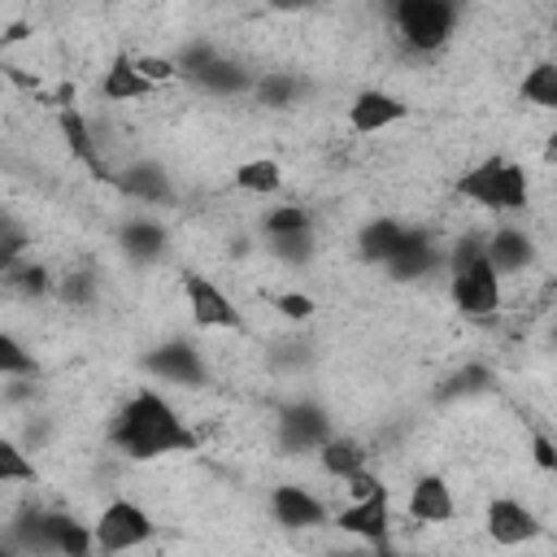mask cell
Segmentation results:
<instances>
[{
  "label": "cell",
  "instance_id": "6da1fadb",
  "mask_svg": "<svg viewBox=\"0 0 557 557\" xmlns=\"http://www.w3.org/2000/svg\"><path fill=\"white\" fill-rule=\"evenodd\" d=\"M109 440L117 453H126L131 461H157V457H174V453H196V431L183 422V413L157 392V387H139L113 418Z\"/></svg>",
  "mask_w": 557,
  "mask_h": 557
},
{
  "label": "cell",
  "instance_id": "7a4b0ae2",
  "mask_svg": "<svg viewBox=\"0 0 557 557\" xmlns=\"http://www.w3.org/2000/svg\"><path fill=\"white\" fill-rule=\"evenodd\" d=\"M453 196L470 200L474 209L522 213L527 200H531V178H527V170H522L518 161H509V157H487V161H474L470 170L457 174Z\"/></svg>",
  "mask_w": 557,
  "mask_h": 557
},
{
  "label": "cell",
  "instance_id": "3957f363",
  "mask_svg": "<svg viewBox=\"0 0 557 557\" xmlns=\"http://www.w3.org/2000/svg\"><path fill=\"white\" fill-rule=\"evenodd\" d=\"M453 305L470 322L500 313V270L487 257V239H461L453 252Z\"/></svg>",
  "mask_w": 557,
  "mask_h": 557
},
{
  "label": "cell",
  "instance_id": "277c9868",
  "mask_svg": "<svg viewBox=\"0 0 557 557\" xmlns=\"http://www.w3.org/2000/svg\"><path fill=\"white\" fill-rule=\"evenodd\" d=\"M392 22L413 52H440L457 26V4L448 0H387Z\"/></svg>",
  "mask_w": 557,
  "mask_h": 557
},
{
  "label": "cell",
  "instance_id": "5b68a950",
  "mask_svg": "<svg viewBox=\"0 0 557 557\" xmlns=\"http://www.w3.org/2000/svg\"><path fill=\"white\" fill-rule=\"evenodd\" d=\"M22 531H26V548H35V553H61V557H87V553H96V531L87 522L70 518V513H44V509H35Z\"/></svg>",
  "mask_w": 557,
  "mask_h": 557
},
{
  "label": "cell",
  "instance_id": "8992f818",
  "mask_svg": "<svg viewBox=\"0 0 557 557\" xmlns=\"http://www.w3.org/2000/svg\"><path fill=\"white\" fill-rule=\"evenodd\" d=\"M91 531H96V553H126V548L148 544L157 527H152V518H148L144 505L117 496V500H109L100 509V518L91 522Z\"/></svg>",
  "mask_w": 557,
  "mask_h": 557
},
{
  "label": "cell",
  "instance_id": "52a82bcc",
  "mask_svg": "<svg viewBox=\"0 0 557 557\" xmlns=\"http://www.w3.org/2000/svg\"><path fill=\"white\" fill-rule=\"evenodd\" d=\"M183 296H187V309H191L196 326H209V331H239L244 326V313L235 309V300L213 278L187 270L183 274Z\"/></svg>",
  "mask_w": 557,
  "mask_h": 557
},
{
  "label": "cell",
  "instance_id": "ba28073f",
  "mask_svg": "<svg viewBox=\"0 0 557 557\" xmlns=\"http://www.w3.org/2000/svg\"><path fill=\"white\" fill-rule=\"evenodd\" d=\"M335 527L348 531V535H357V540H366V544H374V548H383L387 544V531H392V492L379 487V492H370L361 500H348L335 513Z\"/></svg>",
  "mask_w": 557,
  "mask_h": 557
},
{
  "label": "cell",
  "instance_id": "9c48e42d",
  "mask_svg": "<svg viewBox=\"0 0 557 557\" xmlns=\"http://www.w3.org/2000/svg\"><path fill=\"white\" fill-rule=\"evenodd\" d=\"M57 131H61V139H65V148H70V157H74L91 178H100V183H113V187H117V174L109 170V161H104V157H100V148H96V131H91L87 113H78L74 104L57 109Z\"/></svg>",
  "mask_w": 557,
  "mask_h": 557
},
{
  "label": "cell",
  "instance_id": "30bf717a",
  "mask_svg": "<svg viewBox=\"0 0 557 557\" xmlns=\"http://www.w3.org/2000/svg\"><path fill=\"white\" fill-rule=\"evenodd\" d=\"M405 117H409V100H400L396 91H383V87H366L348 104V126L357 135H379V131H387Z\"/></svg>",
  "mask_w": 557,
  "mask_h": 557
},
{
  "label": "cell",
  "instance_id": "8fae6325",
  "mask_svg": "<svg viewBox=\"0 0 557 557\" xmlns=\"http://www.w3.org/2000/svg\"><path fill=\"white\" fill-rule=\"evenodd\" d=\"M326 440H331V418L318 405L300 400L278 413V444L287 453H318Z\"/></svg>",
  "mask_w": 557,
  "mask_h": 557
},
{
  "label": "cell",
  "instance_id": "7c38bea8",
  "mask_svg": "<svg viewBox=\"0 0 557 557\" xmlns=\"http://www.w3.org/2000/svg\"><path fill=\"white\" fill-rule=\"evenodd\" d=\"M144 370L161 383H178V387H205V357L187 344V339H174V344H161L144 357Z\"/></svg>",
  "mask_w": 557,
  "mask_h": 557
},
{
  "label": "cell",
  "instance_id": "4fadbf2b",
  "mask_svg": "<svg viewBox=\"0 0 557 557\" xmlns=\"http://www.w3.org/2000/svg\"><path fill=\"white\" fill-rule=\"evenodd\" d=\"M483 522H487V540L500 544V548H518V544H527V540L540 535V518H535L522 500H513V496L487 500Z\"/></svg>",
  "mask_w": 557,
  "mask_h": 557
},
{
  "label": "cell",
  "instance_id": "5bb4252c",
  "mask_svg": "<svg viewBox=\"0 0 557 557\" xmlns=\"http://www.w3.org/2000/svg\"><path fill=\"white\" fill-rule=\"evenodd\" d=\"M270 513L283 531H313V527H326V505L300 487V483H278L270 492Z\"/></svg>",
  "mask_w": 557,
  "mask_h": 557
},
{
  "label": "cell",
  "instance_id": "9a60e30c",
  "mask_svg": "<svg viewBox=\"0 0 557 557\" xmlns=\"http://www.w3.org/2000/svg\"><path fill=\"white\" fill-rule=\"evenodd\" d=\"M405 513L413 522H448L457 513V500H453V487L444 474H418L413 487H409V505Z\"/></svg>",
  "mask_w": 557,
  "mask_h": 557
},
{
  "label": "cell",
  "instance_id": "2e32d148",
  "mask_svg": "<svg viewBox=\"0 0 557 557\" xmlns=\"http://www.w3.org/2000/svg\"><path fill=\"white\" fill-rule=\"evenodd\" d=\"M152 91H157V87L139 74L135 52H113V61H109V70H104V78H100V96L113 100V104H131V100H144V96H152Z\"/></svg>",
  "mask_w": 557,
  "mask_h": 557
},
{
  "label": "cell",
  "instance_id": "e0dca14e",
  "mask_svg": "<svg viewBox=\"0 0 557 557\" xmlns=\"http://www.w3.org/2000/svg\"><path fill=\"white\" fill-rule=\"evenodd\" d=\"M409 226L396 222V218H370L361 231H357V252L361 261H374V265H387L396 257V248L405 244Z\"/></svg>",
  "mask_w": 557,
  "mask_h": 557
},
{
  "label": "cell",
  "instance_id": "ac0fdd59",
  "mask_svg": "<svg viewBox=\"0 0 557 557\" xmlns=\"http://www.w3.org/2000/svg\"><path fill=\"white\" fill-rule=\"evenodd\" d=\"M487 257H492V265L500 270V278H505V274H522V270L535 261V244H531L527 231L500 226V231L487 235Z\"/></svg>",
  "mask_w": 557,
  "mask_h": 557
},
{
  "label": "cell",
  "instance_id": "d6986e66",
  "mask_svg": "<svg viewBox=\"0 0 557 557\" xmlns=\"http://www.w3.org/2000/svg\"><path fill=\"white\" fill-rule=\"evenodd\" d=\"M435 265H440V248L431 244V235L409 231V235H405V244L396 248V257L387 261V274H392V278H400V283H409V278H426Z\"/></svg>",
  "mask_w": 557,
  "mask_h": 557
},
{
  "label": "cell",
  "instance_id": "ffe728a7",
  "mask_svg": "<svg viewBox=\"0 0 557 557\" xmlns=\"http://www.w3.org/2000/svg\"><path fill=\"white\" fill-rule=\"evenodd\" d=\"M117 191L139 205H161V200H170V174L157 161H135L117 174Z\"/></svg>",
  "mask_w": 557,
  "mask_h": 557
},
{
  "label": "cell",
  "instance_id": "44dd1931",
  "mask_svg": "<svg viewBox=\"0 0 557 557\" xmlns=\"http://www.w3.org/2000/svg\"><path fill=\"white\" fill-rule=\"evenodd\" d=\"M318 466H322V474H331V479H352L357 470H366L370 466V453H366V444L361 440H352V435H331L322 448H318Z\"/></svg>",
  "mask_w": 557,
  "mask_h": 557
},
{
  "label": "cell",
  "instance_id": "7402d4cb",
  "mask_svg": "<svg viewBox=\"0 0 557 557\" xmlns=\"http://www.w3.org/2000/svg\"><path fill=\"white\" fill-rule=\"evenodd\" d=\"M117 244H122V252H126L131 261H157L170 239H165V226H161V222H152V218H131V222L117 231Z\"/></svg>",
  "mask_w": 557,
  "mask_h": 557
},
{
  "label": "cell",
  "instance_id": "603a6c76",
  "mask_svg": "<svg viewBox=\"0 0 557 557\" xmlns=\"http://www.w3.org/2000/svg\"><path fill=\"white\" fill-rule=\"evenodd\" d=\"M191 83L205 87V91H213V96H235V91H248V87H252V74H248L239 61H231V57L218 52Z\"/></svg>",
  "mask_w": 557,
  "mask_h": 557
},
{
  "label": "cell",
  "instance_id": "cb8c5ba5",
  "mask_svg": "<svg viewBox=\"0 0 557 557\" xmlns=\"http://www.w3.org/2000/svg\"><path fill=\"white\" fill-rule=\"evenodd\" d=\"M235 187L248 196H274L283 187V165L274 157H252V161L235 165Z\"/></svg>",
  "mask_w": 557,
  "mask_h": 557
},
{
  "label": "cell",
  "instance_id": "d4e9b609",
  "mask_svg": "<svg viewBox=\"0 0 557 557\" xmlns=\"http://www.w3.org/2000/svg\"><path fill=\"white\" fill-rule=\"evenodd\" d=\"M0 274H4V287H9L13 296L35 300V296H48V292H52V270L39 265V261H26V257H22V261L4 265Z\"/></svg>",
  "mask_w": 557,
  "mask_h": 557
},
{
  "label": "cell",
  "instance_id": "484cf974",
  "mask_svg": "<svg viewBox=\"0 0 557 557\" xmlns=\"http://www.w3.org/2000/svg\"><path fill=\"white\" fill-rule=\"evenodd\" d=\"M300 91H305V78H296V74H287V70H274V74H265V78L252 83V96H257V104H265V109H287V104L300 100Z\"/></svg>",
  "mask_w": 557,
  "mask_h": 557
},
{
  "label": "cell",
  "instance_id": "4316f807",
  "mask_svg": "<svg viewBox=\"0 0 557 557\" xmlns=\"http://www.w3.org/2000/svg\"><path fill=\"white\" fill-rule=\"evenodd\" d=\"M522 100L535 109H553L557 113V61H535L522 74Z\"/></svg>",
  "mask_w": 557,
  "mask_h": 557
},
{
  "label": "cell",
  "instance_id": "83f0119b",
  "mask_svg": "<svg viewBox=\"0 0 557 557\" xmlns=\"http://www.w3.org/2000/svg\"><path fill=\"white\" fill-rule=\"evenodd\" d=\"M261 226H265V235H270V239H278V235L313 231V218H309V209H305V205H278V209H270V213L261 218Z\"/></svg>",
  "mask_w": 557,
  "mask_h": 557
},
{
  "label": "cell",
  "instance_id": "f1b7e54d",
  "mask_svg": "<svg viewBox=\"0 0 557 557\" xmlns=\"http://www.w3.org/2000/svg\"><path fill=\"white\" fill-rule=\"evenodd\" d=\"M39 361L35 352H26V344L17 335H0V374L4 379H35Z\"/></svg>",
  "mask_w": 557,
  "mask_h": 557
},
{
  "label": "cell",
  "instance_id": "f546056e",
  "mask_svg": "<svg viewBox=\"0 0 557 557\" xmlns=\"http://www.w3.org/2000/svg\"><path fill=\"white\" fill-rule=\"evenodd\" d=\"M39 470L17 440H0V483H35Z\"/></svg>",
  "mask_w": 557,
  "mask_h": 557
},
{
  "label": "cell",
  "instance_id": "4dcf8cb0",
  "mask_svg": "<svg viewBox=\"0 0 557 557\" xmlns=\"http://www.w3.org/2000/svg\"><path fill=\"white\" fill-rule=\"evenodd\" d=\"M26 244H30L26 226L13 213H4V222H0V270L13 265V261H22L26 257Z\"/></svg>",
  "mask_w": 557,
  "mask_h": 557
},
{
  "label": "cell",
  "instance_id": "1f68e13d",
  "mask_svg": "<svg viewBox=\"0 0 557 557\" xmlns=\"http://www.w3.org/2000/svg\"><path fill=\"white\" fill-rule=\"evenodd\" d=\"M135 65H139V74L152 83V87H161V83H170V78H183L178 74V61L174 57H157V52H135Z\"/></svg>",
  "mask_w": 557,
  "mask_h": 557
},
{
  "label": "cell",
  "instance_id": "d6a6232c",
  "mask_svg": "<svg viewBox=\"0 0 557 557\" xmlns=\"http://www.w3.org/2000/svg\"><path fill=\"white\" fill-rule=\"evenodd\" d=\"M274 244V257H283L287 265H305L313 257V231H300V235H278L270 239Z\"/></svg>",
  "mask_w": 557,
  "mask_h": 557
},
{
  "label": "cell",
  "instance_id": "836d02e7",
  "mask_svg": "<svg viewBox=\"0 0 557 557\" xmlns=\"http://www.w3.org/2000/svg\"><path fill=\"white\" fill-rule=\"evenodd\" d=\"M213 57H218V48H213V44H183L174 61H178V74H183V78H196Z\"/></svg>",
  "mask_w": 557,
  "mask_h": 557
},
{
  "label": "cell",
  "instance_id": "e575fe53",
  "mask_svg": "<svg viewBox=\"0 0 557 557\" xmlns=\"http://www.w3.org/2000/svg\"><path fill=\"white\" fill-rule=\"evenodd\" d=\"M274 309H278L283 318H292V322L313 318V300H309L305 292H278V296H274Z\"/></svg>",
  "mask_w": 557,
  "mask_h": 557
},
{
  "label": "cell",
  "instance_id": "d590c367",
  "mask_svg": "<svg viewBox=\"0 0 557 557\" xmlns=\"http://www.w3.org/2000/svg\"><path fill=\"white\" fill-rule=\"evenodd\" d=\"M531 457H535V466L540 470H557V440L553 435H544V431H531Z\"/></svg>",
  "mask_w": 557,
  "mask_h": 557
},
{
  "label": "cell",
  "instance_id": "8d00e7d4",
  "mask_svg": "<svg viewBox=\"0 0 557 557\" xmlns=\"http://www.w3.org/2000/svg\"><path fill=\"white\" fill-rule=\"evenodd\" d=\"M61 296L74 300V305L91 300V274H65V278H61Z\"/></svg>",
  "mask_w": 557,
  "mask_h": 557
},
{
  "label": "cell",
  "instance_id": "74e56055",
  "mask_svg": "<svg viewBox=\"0 0 557 557\" xmlns=\"http://www.w3.org/2000/svg\"><path fill=\"white\" fill-rule=\"evenodd\" d=\"M344 487H348V496H352V500H361V496L379 492V487H383V479H374V474H370V466H366V470H357L352 479H344Z\"/></svg>",
  "mask_w": 557,
  "mask_h": 557
},
{
  "label": "cell",
  "instance_id": "f35d334b",
  "mask_svg": "<svg viewBox=\"0 0 557 557\" xmlns=\"http://www.w3.org/2000/svg\"><path fill=\"white\" fill-rule=\"evenodd\" d=\"M483 379H487L483 370H466V374H457V379L448 383V392H453V396H461V392H479V387H483Z\"/></svg>",
  "mask_w": 557,
  "mask_h": 557
},
{
  "label": "cell",
  "instance_id": "ab89813d",
  "mask_svg": "<svg viewBox=\"0 0 557 557\" xmlns=\"http://www.w3.org/2000/svg\"><path fill=\"white\" fill-rule=\"evenodd\" d=\"M4 78H9V83H17V87H26V91H35V87H39V78H30V74H22L17 65H4Z\"/></svg>",
  "mask_w": 557,
  "mask_h": 557
},
{
  "label": "cell",
  "instance_id": "60d3db41",
  "mask_svg": "<svg viewBox=\"0 0 557 557\" xmlns=\"http://www.w3.org/2000/svg\"><path fill=\"white\" fill-rule=\"evenodd\" d=\"M30 35V26L26 22H9V30H4V48H13V44H22Z\"/></svg>",
  "mask_w": 557,
  "mask_h": 557
},
{
  "label": "cell",
  "instance_id": "b9f144b4",
  "mask_svg": "<svg viewBox=\"0 0 557 557\" xmlns=\"http://www.w3.org/2000/svg\"><path fill=\"white\" fill-rule=\"evenodd\" d=\"M540 161H544V165H557V131L544 139V148H540Z\"/></svg>",
  "mask_w": 557,
  "mask_h": 557
},
{
  "label": "cell",
  "instance_id": "7bdbcfd3",
  "mask_svg": "<svg viewBox=\"0 0 557 557\" xmlns=\"http://www.w3.org/2000/svg\"><path fill=\"white\" fill-rule=\"evenodd\" d=\"M270 9H278V13H296V9H309L313 0H265Z\"/></svg>",
  "mask_w": 557,
  "mask_h": 557
},
{
  "label": "cell",
  "instance_id": "ee69618b",
  "mask_svg": "<svg viewBox=\"0 0 557 557\" xmlns=\"http://www.w3.org/2000/svg\"><path fill=\"white\" fill-rule=\"evenodd\" d=\"M313 4H352V0H313Z\"/></svg>",
  "mask_w": 557,
  "mask_h": 557
},
{
  "label": "cell",
  "instance_id": "f6af8a7d",
  "mask_svg": "<svg viewBox=\"0 0 557 557\" xmlns=\"http://www.w3.org/2000/svg\"><path fill=\"white\" fill-rule=\"evenodd\" d=\"M553 479H557V470H553Z\"/></svg>",
  "mask_w": 557,
  "mask_h": 557
}]
</instances>
